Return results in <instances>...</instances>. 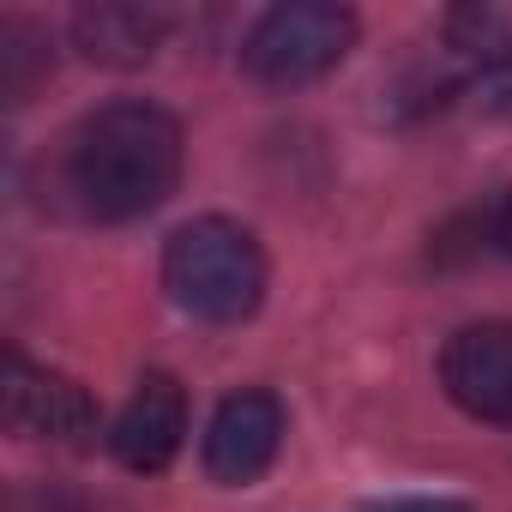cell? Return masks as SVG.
I'll return each instance as SVG.
<instances>
[{
    "label": "cell",
    "instance_id": "cell-1",
    "mask_svg": "<svg viewBox=\"0 0 512 512\" xmlns=\"http://www.w3.org/2000/svg\"><path fill=\"white\" fill-rule=\"evenodd\" d=\"M181 181V127L157 103H109L85 115L61 151V187L97 223L157 211Z\"/></svg>",
    "mask_w": 512,
    "mask_h": 512
},
{
    "label": "cell",
    "instance_id": "cell-2",
    "mask_svg": "<svg viewBox=\"0 0 512 512\" xmlns=\"http://www.w3.org/2000/svg\"><path fill=\"white\" fill-rule=\"evenodd\" d=\"M163 290L205 326H235L266 302V253L235 217H193L163 247Z\"/></svg>",
    "mask_w": 512,
    "mask_h": 512
},
{
    "label": "cell",
    "instance_id": "cell-3",
    "mask_svg": "<svg viewBox=\"0 0 512 512\" xmlns=\"http://www.w3.org/2000/svg\"><path fill=\"white\" fill-rule=\"evenodd\" d=\"M350 43H356V13L350 7H332V0H284V7H272L247 31L241 67L272 91H290V85L326 79L350 55Z\"/></svg>",
    "mask_w": 512,
    "mask_h": 512
},
{
    "label": "cell",
    "instance_id": "cell-4",
    "mask_svg": "<svg viewBox=\"0 0 512 512\" xmlns=\"http://www.w3.org/2000/svg\"><path fill=\"white\" fill-rule=\"evenodd\" d=\"M440 386L464 416L512 428V320L458 326L440 350Z\"/></svg>",
    "mask_w": 512,
    "mask_h": 512
},
{
    "label": "cell",
    "instance_id": "cell-5",
    "mask_svg": "<svg viewBox=\"0 0 512 512\" xmlns=\"http://www.w3.org/2000/svg\"><path fill=\"white\" fill-rule=\"evenodd\" d=\"M7 428L25 440H49V446H91L97 434V398L55 368H37L25 356L7 362Z\"/></svg>",
    "mask_w": 512,
    "mask_h": 512
},
{
    "label": "cell",
    "instance_id": "cell-6",
    "mask_svg": "<svg viewBox=\"0 0 512 512\" xmlns=\"http://www.w3.org/2000/svg\"><path fill=\"white\" fill-rule=\"evenodd\" d=\"M284 446V404L260 386L247 392H229L217 410H211V428H205V470L229 488H247L272 470Z\"/></svg>",
    "mask_w": 512,
    "mask_h": 512
},
{
    "label": "cell",
    "instance_id": "cell-7",
    "mask_svg": "<svg viewBox=\"0 0 512 512\" xmlns=\"http://www.w3.org/2000/svg\"><path fill=\"white\" fill-rule=\"evenodd\" d=\"M181 440H187V392H181V380L175 374H145L133 386V398L121 404L115 428H109V452L127 470L157 476V470L175 464Z\"/></svg>",
    "mask_w": 512,
    "mask_h": 512
},
{
    "label": "cell",
    "instance_id": "cell-8",
    "mask_svg": "<svg viewBox=\"0 0 512 512\" xmlns=\"http://www.w3.org/2000/svg\"><path fill=\"white\" fill-rule=\"evenodd\" d=\"M169 31L163 7H139V0H97L73 19V43L97 67H145Z\"/></svg>",
    "mask_w": 512,
    "mask_h": 512
},
{
    "label": "cell",
    "instance_id": "cell-9",
    "mask_svg": "<svg viewBox=\"0 0 512 512\" xmlns=\"http://www.w3.org/2000/svg\"><path fill=\"white\" fill-rule=\"evenodd\" d=\"M43 73H49L43 37L25 19H7V25H0V91H7V103H31Z\"/></svg>",
    "mask_w": 512,
    "mask_h": 512
},
{
    "label": "cell",
    "instance_id": "cell-10",
    "mask_svg": "<svg viewBox=\"0 0 512 512\" xmlns=\"http://www.w3.org/2000/svg\"><path fill=\"white\" fill-rule=\"evenodd\" d=\"M482 241H488L494 253H506V260H512V187L488 205V217H482Z\"/></svg>",
    "mask_w": 512,
    "mask_h": 512
},
{
    "label": "cell",
    "instance_id": "cell-11",
    "mask_svg": "<svg viewBox=\"0 0 512 512\" xmlns=\"http://www.w3.org/2000/svg\"><path fill=\"white\" fill-rule=\"evenodd\" d=\"M374 512H470L464 500H446V494H404V500H386Z\"/></svg>",
    "mask_w": 512,
    "mask_h": 512
}]
</instances>
